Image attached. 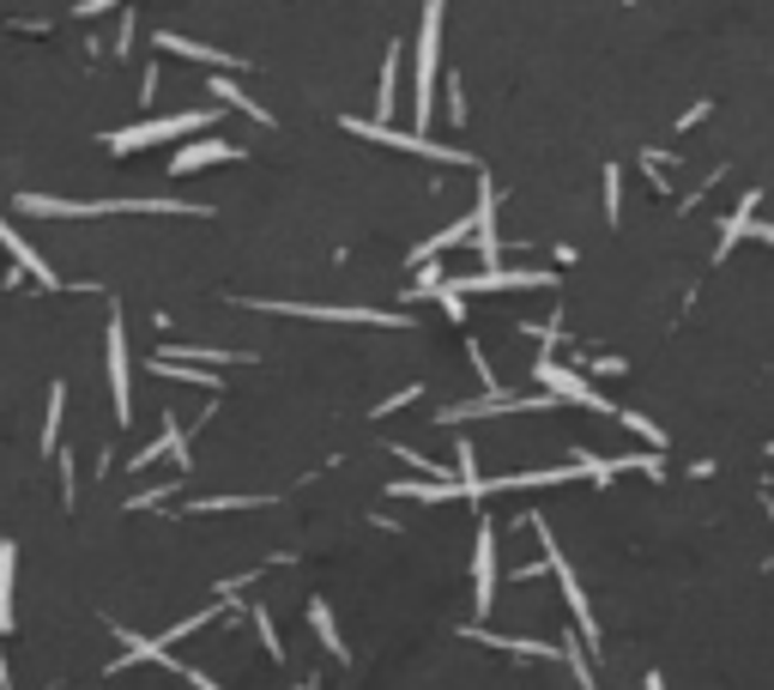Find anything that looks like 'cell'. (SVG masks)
Returning a JSON list of instances; mask_svg holds the SVG:
<instances>
[{
	"instance_id": "obj_3",
	"label": "cell",
	"mask_w": 774,
	"mask_h": 690,
	"mask_svg": "<svg viewBox=\"0 0 774 690\" xmlns=\"http://www.w3.org/2000/svg\"><path fill=\"white\" fill-rule=\"evenodd\" d=\"M212 122L206 109H182V115H151V122H134V127H115V134H103V146L115 151V158H127V151H146L158 146V139H182V134H200V127Z\"/></svg>"
},
{
	"instance_id": "obj_11",
	"label": "cell",
	"mask_w": 774,
	"mask_h": 690,
	"mask_svg": "<svg viewBox=\"0 0 774 690\" xmlns=\"http://www.w3.org/2000/svg\"><path fill=\"white\" fill-rule=\"evenodd\" d=\"M551 394H533V400H514V394H484V400H467V406H448L442 425H467V418H490V412H533L545 406Z\"/></svg>"
},
{
	"instance_id": "obj_27",
	"label": "cell",
	"mask_w": 774,
	"mask_h": 690,
	"mask_svg": "<svg viewBox=\"0 0 774 690\" xmlns=\"http://www.w3.org/2000/svg\"><path fill=\"white\" fill-rule=\"evenodd\" d=\"M261 496H206V503H194V509H254Z\"/></svg>"
},
{
	"instance_id": "obj_21",
	"label": "cell",
	"mask_w": 774,
	"mask_h": 690,
	"mask_svg": "<svg viewBox=\"0 0 774 690\" xmlns=\"http://www.w3.org/2000/svg\"><path fill=\"white\" fill-rule=\"evenodd\" d=\"M376 104H381V115H394V104H399V43L387 49V61H381V92H376Z\"/></svg>"
},
{
	"instance_id": "obj_10",
	"label": "cell",
	"mask_w": 774,
	"mask_h": 690,
	"mask_svg": "<svg viewBox=\"0 0 774 690\" xmlns=\"http://www.w3.org/2000/svg\"><path fill=\"white\" fill-rule=\"evenodd\" d=\"M490 599H496V527L479 521V545H472V611H490Z\"/></svg>"
},
{
	"instance_id": "obj_20",
	"label": "cell",
	"mask_w": 774,
	"mask_h": 690,
	"mask_svg": "<svg viewBox=\"0 0 774 690\" xmlns=\"http://www.w3.org/2000/svg\"><path fill=\"white\" fill-rule=\"evenodd\" d=\"M206 92H212V97H218V104H230V109H242V115H249V122H273V115H266L261 104H254V97H249V92H242V85H237V80H212V85H206Z\"/></svg>"
},
{
	"instance_id": "obj_6",
	"label": "cell",
	"mask_w": 774,
	"mask_h": 690,
	"mask_svg": "<svg viewBox=\"0 0 774 690\" xmlns=\"http://www.w3.org/2000/svg\"><path fill=\"white\" fill-rule=\"evenodd\" d=\"M533 376L545 381V394H551V400H569V406H587V412H605V418H617V406L605 400L599 388H587V381H580L575 369H563L557 357H538V364H533Z\"/></svg>"
},
{
	"instance_id": "obj_29",
	"label": "cell",
	"mask_w": 774,
	"mask_h": 690,
	"mask_svg": "<svg viewBox=\"0 0 774 690\" xmlns=\"http://www.w3.org/2000/svg\"><path fill=\"white\" fill-rule=\"evenodd\" d=\"M61 496L73 503V454H61Z\"/></svg>"
},
{
	"instance_id": "obj_4",
	"label": "cell",
	"mask_w": 774,
	"mask_h": 690,
	"mask_svg": "<svg viewBox=\"0 0 774 690\" xmlns=\"http://www.w3.org/2000/svg\"><path fill=\"white\" fill-rule=\"evenodd\" d=\"M533 527H538V540H545V569L557 575V587H563V599H569V618H575V630H580V642L587 648H599V624H593V606H587V594H580V582H575V569H569V557L557 552V540L545 533V521L533 515Z\"/></svg>"
},
{
	"instance_id": "obj_32",
	"label": "cell",
	"mask_w": 774,
	"mask_h": 690,
	"mask_svg": "<svg viewBox=\"0 0 774 690\" xmlns=\"http://www.w3.org/2000/svg\"><path fill=\"white\" fill-rule=\"evenodd\" d=\"M648 690H666V679H660V672H648Z\"/></svg>"
},
{
	"instance_id": "obj_34",
	"label": "cell",
	"mask_w": 774,
	"mask_h": 690,
	"mask_svg": "<svg viewBox=\"0 0 774 690\" xmlns=\"http://www.w3.org/2000/svg\"><path fill=\"white\" fill-rule=\"evenodd\" d=\"M768 454H774V449H768Z\"/></svg>"
},
{
	"instance_id": "obj_22",
	"label": "cell",
	"mask_w": 774,
	"mask_h": 690,
	"mask_svg": "<svg viewBox=\"0 0 774 690\" xmlns=\"http://www.w3.org/2000/svg\"><path fill=\"white\" fill-rule=\"evenodd\" d=\"M61 406H67V388H49V418H43V449L49 454H61Z\"/></svg>"
},
{
	"instance_id": "obj_9",
	"label": "cell",
	"mask_w": 774,
	"mask_h": 690,
	"mask_svg": "<svg viewBox=\"0 0 774 690\" xmlns=\"http://www.w3.org/2000/svg\"><path fill=\"white\" fill-rule=\"evenodd\" d=\"M109 400H115V418H134V381H127V327H122V310L109 315Z\"/></svg>"
},
{
	"instance_id": "obj_19",
	"label": "cell",
	"mask_w": 774,
	"mask_h": 690,
	"mask_svg": "<svg viewBox=\"0 0 774 690\" xmlns=\"http://www.w3.org/2000/svg\"><path fill=\"white\" fill-rule=\"evenodd\" d=\"M308 630L321 636V648H327L333 660H345V636H339V624H333L327 599H308Z\"/></svg>"
},
{
	"instance_id": "obj_17",
	"label": "cell",
	"mask_w": 774,
	"mask_h": 690,
	"mask_svg": "<svg viewBox=\"0 0 774 690\" xmlns=\"http://www.w3.org/2000/svg\"><path fill=\"white\" fill-rule=\"evenodd\" d=\"M756 200H763V188H751V195L739 200V212H732V219L720 224V249H714V254H732L744 237H751V224H756Z\"/></svg>"
},
{
	"instance_id": "obj_33",
	"label": "cell",
	"mask_w": 774,
	"mask_h": 690,
	"mask_svg": "<svg viewBox=\"0 0 774 690\" xmlns=\"http://www.w3.org/2000/svg\"><path fill=\"white\" fill-rule=\"evenodd\" d=\"M296 690H315V684H296Z\"/></svg>"
},
{
	"instance_id": "obj_12",
	"label": "cell",
	"mask_w": 774,
	"mask_h": 690,
	"mask_svg": "<svg viewBox=\"0 0 774 690\" xmlns=\"http://www.w3.org/2000/svg\"><path fill=\"white\" fill-rule=\"evenodd\" d=\"M230 158H242V146H230V139H200V146H182V151H176L170 170H176V176H194V170H206V164H230Z\"/></svg>"
},
{
	"instance_id": "obj_25",
	"label": "cell",
	"mask_w": 774,
	"mask_h": 690,
	"mask_svg": "<svg viewBox=\"0 0 774 690\" xmlns=\"http://www.w3.org/2000/svg\"><path fill=\"white\" fill-rule=\"evenodd\" d=\"M254 630H261L266 655H273V660H285V642H279V630H273V611H266V606H254Z\"/></svg>"
},
{
	"instance_id": "obj_31",
	"label": "cell",
	"mask_w": 774,
	"mask_h": 690,
	"mask_svg": "<svg viewBox=\"0 0 774 690\" xmlns=\"http://www.w3.org/2000/svg\"><path fill=\"white\" fill-rule=\"evenodd\" d=\"M751 237H756V242H774V224H763V219H756V224H751Z\"/></svg>"
},
{
	"instance_id": "obj_2",
	"label": "cell",
	"mask_w": 774,
	"mask_h": 690,
	"mask_svg": "<svg viewBox=\"0 0 774 690\" xmlns=\"http://www.w3.org/2000/svg\"><path fill=\"white\" fill-rule=\"evenodd\" d=\"M436 55H442V0H423V24H418V80H411V115H418V134H430Z\"/></svg>"
},
{
	"instance_id": "obj_14",
	"label": "cell",
	"mask_w": 774,
	"mask_h": 690,
	"mask_svg": "<svg viewBox=\"0 0 774 690\" xmlns=\"http://www.w3.org/2000/svg\"><path fill=\"white\" fill-rule=\"evenodd\" d=\"M158 49H164V55L206 61V67H242L237 55H224V49H212V43H194V36H176V31H158Z\"/></svg>"
},
{
	"instance_id": "obj_13",
	"label": "cell",
	"mask_w": 774,
	"mask_h": 690,
	"mask_svg": "<svg viewBox=\"0 0 774 690\" xmlns=\"http://www.w3.org/2000/svg\"><path fill=\"white\" fill-rule=\"evenodd\" d=\"M158 454H170V460H182V467H188V437H182V418H176V412H164V430H158V442H151V449H139L134 460H127V467H151V460H158Z\"/></svg>"
},
{
	"instance_id": "obj_24",
	"label": "cell",
	"mask_w": 774,
	"mask_h": 690,
	"mask_svg": "<svg viewBox=\"0 0 774 690\" xmlns=\"http://www.w3.org/2000/svg\"><path fill=\"white\" fill-rule=\"evenodd\" d=\"M617 212H624V170L605 164V219H617Z\"/></svg>"
},
{
	"instance_id": "obj_26",
	"label": "cell",
	"mask_w": 774,
	"mask_h": 690,
	"mask_svg": "<svg viewBox=\"0 0 774 690\" xmlns=\"http://www.w3.org/2000/svg\"><path fill=\"white\" fill-rule=\"evenodd\" d=\"M617 418H624V425H629V430H636V437H641V442H653V454H660V449H666V430H653V425H648V418H641V412H624V406H617Z\"/></svg>"
},
{
	"instance_id": "obj_7",
	"label": "cell",
	"mask_w": 774,
	"mask_h": 690,
	"mask_svg": "<svg viewBox=\"0 0 774 690\" xmlns=\"http://www.w3.org/2000/svg\"><path fill=\"white\" fill-rule=\"evenodd\" d=\"M448 285L460 291V297H472V291H545V285H557L551 273H533V266H484V273H472V279H448Z\"/></svg>"
},
{
	"instance_id": "obj_5",
	"label": "cell",
	"mask_w": 774,
	"mask_h": 690,
	"mask_svg": "<svg viewBox=\"0 0 774 690\" xmlns=\"http://www.w3.org/2000/svg\"><path fill=\"white\" fill-rule=\"evenodd\" d=\"M345 134L376 139V146H394V151H418V158H436V164H467L460 146H436L430 134H394L387 122H364V115H345Z\"/></svg>"
},
{
	"instance_id": "obj_30",
	"label": "cell",
	"mask_w": 774,
	"mask_h": 690,
	"mask_svg": "<svg viewBox=\"0 0 774 690\" xmlns=\"http://www.w3.org/2000/svg\"><path fill=\"white\" fill-rule=\"evenodd\" d=\"M109 7H127V0H80V12L92 19V12H109Z\"/></svg>"
},
{
	"instance_id": "obj_23",
	"label": "cell",
	"mask_w": 774,
	"mask_h": 690,
	"mask_svg": "<svg viewBox=\"0 0 774 690\" xmlns=\"http://www.w3.org/2000/svg\"><path fill=\"white\" fill-rule=\"evenodd\" d=\"M12 564H19V552L0 545V630H12Z\"/></svg>"
},
{
	"instance_id": "obj_8",
	"label": "cell",
	"mask_w": 774,
	"mask_h": 690,
	"mask_svg": "<svg viewBox=\"0 0 774 690\" xmlns=\"http://www.w3.org/2000/svg\"><path fill=\"white\" fill-rule=\"evenodd\" d=\"M273 315H308V322H364V327H406L394 310H333V303H261Z\"/></svg>"
},
{
	"instance_id": "obj_18",
	"label": "cell",
	"mask_w": 774,
	"mask_h": 690,
	"mask_svg": "<svg viewBox=\"0 0 774 690\" xmlns=\"http://www.w3.org/2000/svg\"><path fill=\"white\" fill-rule=\"evenodd\" d=\"M151 369H158V376H170V381H188V388H224V381H218V369L182 364V357H170V352L151 357Z\"/></svg>"
},
{
	"instance_id": "obj_15",
	"label": "cell",
	"mask_w": 774,
	"mask_h": 690,
	"mask_svg": "<svg viewBox=\"0 0 774 690\" xmlns=\"http://www.w3.org/2000/svg\"><path fill=\"white\" fill-rule=\"evenodd\" d=\"M0 249H7V254H12V261H19V266H24V273H31V279H36V285H55V273H49V261H43V254H36V249H31V242H24V237H19V230H12L7 219H0Z\"/></svg>"
},
{
	"instance_id": "obj_1",
	"label": "cell",
	"mask_w": 774,
	"mask_h": 690,
	"mask_svg": "<svg viewBox=\"0 0 774 690\" xmlns=\"http://www.w3.org/2000/svg\"><path fill=\"white\" fill-rule=\"evenodd\" d=\"M19 207L36 212V219H103V212H188V219H206V207L194 200H49V195H24L19 188Z\"/></svg>"
},
{
	"instance_id": "obj_28",
	"label": "cell",
	"mask_w": 774,
	"mask_h": 690,
	"mask_svg": "<svg viewBox=\"0 0 774 690\" xmlns=\"http://www.w3.org/2000/svg\"><path fill=\"white\" fill-rule=\"evenodd\" d=\"M411 400H418V381H406V388H399V394H394V400H381V406H376V412L387 418V412H399V406H411Z\"/></svg>"
},
{
	"instance_id": "obj_16",
	"label": "cell",
	"mask_w": 774,
	"mask_h": 690,
	"mask_svg": "<svg viewBox=\"0 0 774 690\" xmlns=\"http://www.w3.org/2000/svg\"><path fill=\"white\" fill-rule=\"evenodd\" d=\"M394 496H411V503H448V496H467L460 479H399Z\"/></svg>"
}]
</instances>
